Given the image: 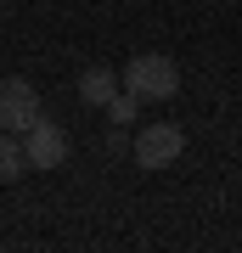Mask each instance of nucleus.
<instances>
[{
	"label": "nucleus",
	"mask_w": 242,
	"mask_h": 253,
	"mask_svg": "<svg viewBox=\"0 0 242 253\" xmlns=\"http://www.w3.org/2000/svg\"><path fill=\"white\" fill-rule=\"evenodd\" d=\"M124 90H135L141 101H169V96H180V68H175V56H163V51H141V56H130V68H124Z\"/></svg>",
	"instance_id": "nucleus-1"
},
{
	"label": "nucleus",
	"mask_w": 242,
	"mask_h": 253,
	"mask_svg": "<svg viewBox=\"0 0 242 253\" xmlns=\"http://www.w3.org/2000/svg\"><path fill=\"white\" fill-rule=\"evenodd\" d=\"M186 152V129L180 124H146L135 129V169H169Z\"/></svg>",
	"instance_id": "nucleus-2"
},
{
	"label": "nucleus",
	"mask_w": 242,
	"mask_h": 253,
	"mask_svg": "<svg viewBox=\"0 0 242 253\" xmlns=\"http://www.w3.org/2000/svg\"><path fill=\"white\" fill-rule=\"evenodd\" d=\"M23 158H28V169H62L68 163V129L40 113L34 124L23 129Z\"/></svg>",
	"instance_id": "nucleus-3"
},
{
	"label": "nucleus",
	"mask_w": 242,
	"mask_h": 253,
	"mask_svg": "<svg viewBox=\"0 0 242 253\" xmlns=\"http://www.w3.org/2000/svg\"><path fill=\"white\" fill-rule=\"evenodd\" d=\"M34 118H40V90L28 79H0V129L23 135Z\"/></svg>",
	"instance_id": "nucleus-4"
},
{
	"label": "nucleus",
	"mask_w": 242,
	"mask_h": 253,
	"mask_svg": "<svg viewBox=\"0 0 242 253\" xmlns=\"http://www.w3.org/2000/svg\"><path fill=\"white\" fill-rule=\"evenodd\" d=\"M118 84H124V79H118L113 68H85L79 73V101H85V107H107V101L118 96Z\"/></svg>",
	"instance_id": "nucleus-5"
},
{
	"label": "nucleus",
	"mask_w": 242,
	"mask_h": 253,
	"mask_svg": "<svg viewBox=\"0 0 242 253\" xmlns=\"http://www.w3.org/2000/svg\"><path fill=\"white\" fill-rule=\"evenodd\" d=\"M28 174V158H23V141H11V129H0V186L23 180Z\"/></svg>",
	"instance_id": "nucleus-6"
},
{
	"label": "nucleus",
	"mask_w": 242,
	"mask_h": 253,
	"mask_svg": "<svg viewBox=\"0 0 242 253\" xmlns=\"http://www.w3.org/2000/svg\"><path fill=\"white\" fill-rule=\"evenodd\" d=\"M135 107H141V96H135V90H118V96L107 101V118L124 129V124H135Z\"/></svg>",
	"instance_id": "nucleus-7"
}]
</instances>
